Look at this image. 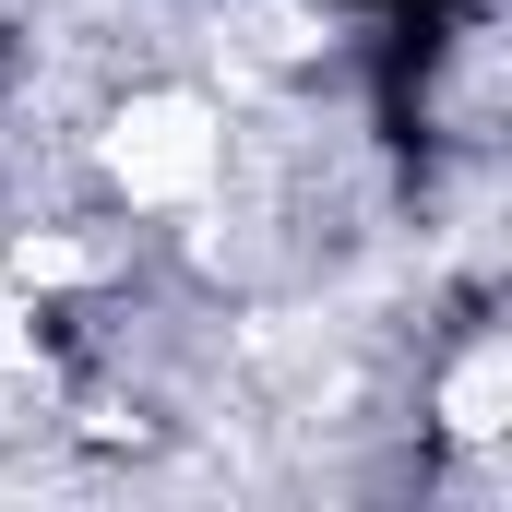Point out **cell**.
<instances>
[{
  "label": "cell",
  "instance_id": "obj_1",
  "mask_svg": "<svg viewBox=\"0 0 512 512\" xmlns=\"http://www.w3.org/2000/svg\"><path fill=\"white\" fill-rule=\"evenodd\" d=\"M215 167H227V120H215L203 96H179V84L131 96L120 120H108V179H120V203H143V215L203 203Z\"/></svg>",
  "mask_w": 512,
  "mask_h": 512
},
{
  "label": "cell",
  "instance_id": "obj_2",
  "mask_svg": "<svg viewBox=\"0 0 512 512\" xmlns=\"http://www.w3.org/2000/svg\"><path fill=\"white\" fill-rule=\"evenodd\" d=\"M441 429H453V441H501V429H512V346H501V334H477V346L453 358Z\"/></svg>",
  "mask_w": 512,
  "mask_h": 512
},
{
  "label": "cell",
  "instance_id": "obj_3",
  "mask_svg": "<svg viewBox=\"0 0 512 512\" xmlns=\"http://www.w3.org/2000/svg\"><path fill=\"white\" fill-rule=\"evenodd\" d=\"M12 274H24V286H84V274H96V251H84V239H24V251H12Z\"/></svg>",
  "mask_w": 512,
  "mask_h": 512
}]
</instances>
